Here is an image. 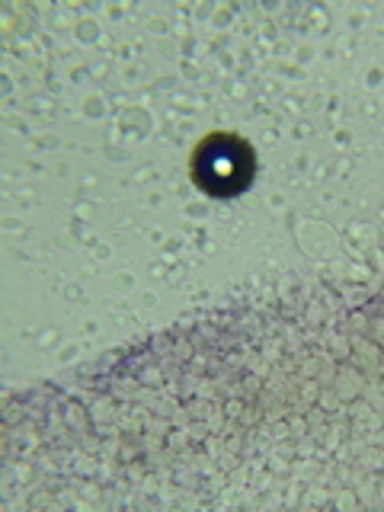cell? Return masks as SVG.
I'll list each match as a JSON object with an SVG mask.
<instances>
[{
  "mask_svg": "<svg viewBox=\"0 0 384 512\" xmlns=\"http://www.w3.org/2000/svg\"><path fill=\"white\" fill-rule=\"evenodd\" d=\"M192 173H196V183L205 192H212V196H237V192H244L250 186L253 176L250 148L244 141L228 135L208 138L196 154Z\"/></svg>",
  "mask_w": 384,
  "mask_h": 512,
  "instance_id": "obj_1",
  "label": "cell"
}]
</instances>
